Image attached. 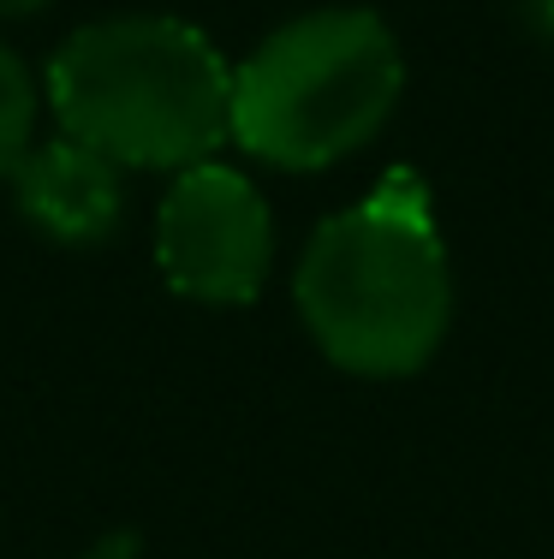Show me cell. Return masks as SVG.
<instances>
[{
  "label": "cell",
  "mask_w": 554,
  "mask_h": 559,
  "mask_svg": "<svg viewBox=\"0 0 554 559\" xmlns=\"http://www.w3.org/2000/svg\"><path fill=\"white\" fill-rule=\"evenodd\" d=\"M43 96L66 138L120 173H185L227 143L233 66L185 19L114 12L66 36Z\"/></svg>",
  "instance_id": "7a4b0ae2"
},
{
  "label": "cell",
  "mask_w": 554,
  "mask_h": 559,
  "mask_svg": "<svg viewBox=\"0 0 554 559\" xmlns=\"http://www.w3.org/2000/svg\"><path fill=\"white\" fill-rule=\"evenodd\" d=\"M405 55L369 7H316L233 66L227 143L281 173H322L381 138L400 108Z\"/></svg>",
  "instance_id": "3957f363"
},
{
  "label": "cell",
  "mask_w": 554,
  "mask_h": 559,
  "mask_svg": "<svg viewBox=\"0 0 554 559\" xmlns=\"http://www.w3.org/2000/svg\"><path fill=\"white\" fill-rule=\"evenodd\" d=\"M12 203L48 245H108L126 221V179L108 155L84 150L78 138L31 143V155L12 173Z\"/></svg>",
  "instance_id": "5b68a950"
},
{
  "label": "cell",
  "mask_w": 554,
  "mask_h": 559,
  "mask_svg": "<svg viewBox=\"0 0 554 559\" xmlns=\"http://www.w3.org/2000/svg\"><path fill=\"white\" fill-rule=\"evenodd\" d=\"M155 269L191 304H250L274 269L269 197L221 162L174 173L155 209Z\"/></svg>",
  "instance_id": "277c9868"
},
{
  "label": "cell",
  "mask_w": 554,
  "mask_h": 559,
  "mask_svg": "<svg viewBox=\"0 0 554 559\" xmlns=\"http://www.w3.org/2000/svg\"><path fill=\"white\" fill-rule=\"evenodd\" d=\"M293 304L334 369L364 381L417 376L453 328V262L424 173H381L369 197L316 226Z\"/></svg>",
  "instance_id": "6da1fadb"
},
{
  "label": "cell",
  "mask_w": 554,
  "mask_h": 559,
  "mask_svg": "<svg viewBox=\"0 0 554 559\" xmlns=\"http://www.w3.org/2000/svg\"><path fill=\"white\" fill-rule=\"evenodd\" d=\"M524 12H531V24L543 36H554V0H524Z\"/></svg>",
  "instance_id": "ba28073f"
},
{
  "label": "cell",
  "mask_w": 554,
  "mask_h": 559,
  "mask_svg": "<svg viewBox=\"0 0 554 559\" xmlns=\"http://www.w3.org/2000/svg\"><path fill=\"white\" fill-rule=\"evenodd\" d=\"M55 0H0V19H36V12H48Z\"/></svg>",
  "instance_id": "52a82bcc"
},
{
  "label": "cell",
  "mask_w": 554,
  "mask_h": 559,
  "mask_svg": "<svg viewBox=\"0 0 554 559\" xmlns=\"http://www.w3.org/2000/svg\"><path fill=\"white\" fill-rule=\"evenodd\" d=\"M36 114H43V90H36L31 66L19 60V48L0 43V179H12L19 162L31 155Z\"/></svg>",
  "instance_id": "8992f818"
}]
</instances>
